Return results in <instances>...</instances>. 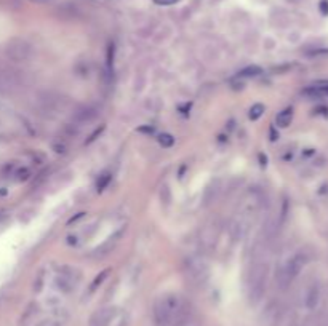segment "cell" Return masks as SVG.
Segmentation results:
<instances>
[{"mask_svg":"<svg viewBox=\"0 0 328 326\" xmlns=\"http://www.w3.org/2000/svg\"><path fill=\"white\" fill-rule=\"evenodd\" d=\"M159 142L162 144L163 147H172L173 142H175V139H173L172 135H162V136L159 138Z\"/></svg>","mask_w":328,"mask_h":326,"instance_id":"8fae6325","label":"cell"},{"mask_svg":"<svg viewBox=\"0 0 328 326\" xmlns=\"http://www.w3.org/2000/svg\"><path fill=\"white\" fill-rule=\"evenodd\" d=\"M304 94L314 99H320V98H328V80H319L314 82L312 85H309L304 90Z\"/></svg>","mask_w":328,"mask_h":326,"instance_id":"52a82bcc","label":"cell"},{"mask_svg":"<svg viewBox=\"0 0 328 326\" xmlns=\"http://www.w3.org/2000/svg\"><path fill=\"white\" fill-rule=\"evenodd\" d=\"M179 0H154V4L157 5H175Z\"/></svg>","mask_w":328,"mask_h":326,"instance_id":"9a60e30c","label":"cell"},{"mask_svg":"<svg viewBox=\"0 0 328 326\" xmlns=\"http://www.w3.org/2000/svg\"><path fill=\"white\" fill-rule=\"evenodd\" d=\"M258 74H261V69L256 66H251V67H247L245 70H242V76H258Z\"/></svg>","mask_w":328,"mask_h":326,"instance_id":"7c38bea8","label":"cell"},{"mask_svg":"<svg viewBox=\"0 0 328 326\" xmlns=\"http://www.w3.org/2000/svg\"><path fill=\"white\" fill-rule=\"evenodd\" d=\"M184 272L189 282H196V283H202L206 277V264L205 261H202L200 258L192 256L186 261L184 265Z\"/></svg>","mask_w":328,"mask_h":326,"instance_id":"277c9868","label":"cell"},{"mask_svg":"<svg viewBox=\"0 0 328 326\" xmlns=\"http://www.w3.org/2000/svg\"><path fill=\"white\" fill-rule=\"evenodd\" d=\"M35 326H58L55 321H50V320H42V321H39Z\"/></svg>","mask_w":328,"mask_h":326,"instance_id":"e0dca14e","label":"cell"},{"mask_svg":"<svg viewBox=\"0 0 328 326\" xmlns=\"http://www.w3.org/2000/svg\"><path fill=\"white\" fill-rule=\"evenodd\" d=\"M107 273H109V272H107V270H104V272H103L101 275H98V277H96V280H95V283L91 285V289H95L96 286H98V283H101V282L104 280V277H106Z\"/></svg>","mask_w":328,"mask_h":326,"instance_id":"5bb4252c","label":"cell"},{"mask_svg":"<svg viewBox=\"0 0 328 326\" xmlns=\"http://www.w3.org/2000/svg\"><path fill=\"white\" fill-rule=\"evenodd\" d=\"M291 118H293V109L287 107L285 111H282L280 114L277 115V125L280 128H287L291 123Z\"/></svg>","mask_w":328,"mask_h":326,"instance_id":"9c48e42d","label":"cell"},{"mask_svg":"<svg viewBox=\"0 0 328 326\" xmlns=\"http://www.w3.org/2000/svg\"><path fill=\"white\" fill-rule=\"evenodd\" d=\"M31 46L26 43V42H22V40H15V42H11L7 48V56L10 59H13V61L16 63H22V61H28V59L31 58Z\"/></svg>","mask_w":328,"mask_h":326,"instance_id":"5b68a950","label":"cell"},{"mask_svg":"<svg viewBox=\"0 0 328 326\" xmlns=\"http://www.w3.org/2000/svg\"><path fill=\"white\" fill-rule=\"evenodd\" d=\"M306 262H308V256L304 255V253H296L295 256H291L282 265L280 270H277V285L282 289H287L291 285V282H293L301 273Z\"/></svg>","mask_w":328,"mask_h":326,"instance_id":"3957f363","label":"cell"},{"mask_svg":"<svg viewBox=\"0 0 328 326\" xmlns=\"http://www.w3.org/2000/svg\"><path fill=\"white\" fill-rule=\"evenodd\" d=\"M320 11L323 15H328V0H322L320 2Z\"/></svg>","mask_w":328,"mask_h":326,"instance_id":"2e32d148","label":"cell"},{"mask_svg":"<svg viewBox=\"0 0 328 326\" xmlns=\"http://www.w3.org/2000/svg\"><path fill=\"white\" fill-rule=\"evenodd\" d=\"M109 181H111V176H109V174H103L101 179L98 181V190H103L109 184Z\"/></svg>","mask_w":328,"mask_h":326,"instance_id":"4fadbf2b","label":"cell"},{"mask_svg":"<svg viewBox=\"0 0 328 326\" xmlns=\"http://www.w3.org/2000/svg\"><path fill=\"white\" fill-rule=\"evenodd\" d=\"M319 299H320V288L317 283H312L309 288H308V291H306V299H304V303H306V307L308 309H315L319 304Z\"/></svg>","mask_w":328,"mask_h":326,"instance_id":"ba28073f","label":"cell"},{"mask_svg":"<svg viewBox=\"0 0 328 326\" xmlns=\"http://www.w3.org/2000/svg\"><path fill=\"white\" fill-rule=\"evenodd\" d=\"M184 300L178 294H167L154 306V318L159 326H179L186 321Z\"/></svg>","mask_w":328,"mask_h":326,"instance_id":"6da1fadb","label":"cell"},{"mask_svg":"<svg viewBox=\"0 0 328 326\" xmlns=\"http://www.w3.org/2000/svg\"><path fill=\"white\" fill-rule=\"evenodd\" d=\"M115 315L114 307H103L100 310H96L91 318H90V326H109V323L112 321Z\"/></svg>","mask_w":328,"mask_h":326,"instance_id":"8992f818","label":"cell"},{"mask_svg":"<svg viewBox=\"0 0 328 326\" xmlns=\"http://www.w3.org/2000/svg\"><path fill=\"white\" fill-rule=\"evenodd\" d=\"M263 112H264V106L263 104H254L251 107V111H250V118L256 120V118H260L263 115Z\"/></svg>","mask_w":328,"mask_h":326,"instance_id":"30bf717a","label":"cell"},{"mask_svg":"<svg viewBox=\"0 0 328 326\" xmlns=\"http://www.w3.org/2000/svg\"><path fill=\"white\" fill-rule=\"evenodd\" d=\"M267 283V264L254 262L247 275V293L250 304H258L264 296Z\"/></svg>","mask_w":328,"mask_h":326,"instance_id":"7a4b0ae2","label":"cell"}]
</instances>
